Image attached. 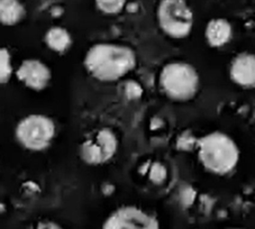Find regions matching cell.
<instances>
[{"mask_svg":"<svg viewBox=\"0 0 255 229\" xmlns=\"http://www.w3.org/2000/svg\"><path fill=\"white\" fill-rule=\"evenodd\" d=\"M16 77L20 82L32 90L41 91L51 81V71L42 61L25 60L16 71Z\"/></svg>","mask_w":255,"mask_h":229,"instance_id":"cell-8","label":"cell"},{"mask_svg":"<svg viewBox=\"0 0 255 229\" xmlns=\"http://www.w3.org/2000/svg\"><path fill=\"white\" fill-rule=\"evenodd\" d=\"M16 138L29 151H43L55 135L54 122L44 114H29L23 118L15 130Z\"/></svg>","mask_w":255,"mask_h":229,"instance_id":"cell-5","label":"cell"},{"mask_svg":"<svg viewBox=\"0 0 255 229\" xmlns=\"http://www.w3.org/2000/svg\"><path fill=\"white\" fill-rule=\"evenodd\" d=\"M83 64L92 78L103 82H113L125 77L135 68L136 55L128 46L99 43L88 50Z\"/></svg>","mask_w":255,"mask_h":229,"instance_id":"cell-1","label":"cell"},{"mask_svg":"<svg viewBox=\"0 0 255 229\" xmlns=\"http://www.w3.org/2000/svg\"><path fill=\"white\" fill-rule=\"evenodd\" d=\"M103 229H160L154 216L135 206H124L108 216Z\"/></svg>","mask_w":255,"mask_h":229,"instance_id":"cell-7","label":"cell"},{"mask_svg":"<svg viewBox=\"0 0 255 229\" xmlns=\"http://www.w3.org/2000/svg\"><path fill=\"white\" fill-rule=\"evenodd\" d=\"M200 79L197 70L186 62L164 65L160 74V86L170 99L189 101L199 90Z\"/></svg>","mask_w":255,"mask_h":229,"instance_id":"cell-3","label":"cell"},{"mask_svg":"<svg viewBox=\"0 0 255 229\" xmlns=\"http://www.w3.org/2000/svg\"><path fill=\"white\" fill-rule=\"evenodd\" d=\"M34 229H63L58 223L51 222V220H43L37 223Z\"/></svg>","mask_w":255,"mask_h":229,"instance_id":"cell-15","label":"cell"},{"mask_svg":"<svg viewBox=\"0 0 255 229\" xmlns=\"http://www.w3.org/2000/svg\"><path fill=\"white\" fill-rule=\"evenodd\" d=\"M198 158L210 173L226 175L239 164L240 148L231 136L213 131L198 140Z\"/></svg>","mask_w":255,"mask_h":229,"instance_id":"cell-2","label":"cell"},{"mask_svg":"<svg viewBox=\"0 0 255 229\" xmlns=\"http://www.w3.org/2000/svg\"><path fill=\"white\" fill-rule=\"evenodd\" d=\"M24 17L25 8L19 0H0V20L3 25H16Z\"/></svg>","mask_w":255,"mask_h":229,"instance_id":"cell-11","label":"cell"},{"mask_svg":"<svg viewBox=\"0 0 255 229\" xmlns=\"http://www.w3.org/2000/svg\"><path fill=\"white\" fill-rule=\"evenodd\" d=\"M157 23L168 36L181 39L193 27V11L186 0H161L156 10Z\"/></svg>","mask_w":255,"mask_h":229,"instance_id":"cell-4","label":"cell"},{"mask_svg":"<svg viewBox=\"0 0 255 229\" xmlns=\"http://www.w3.org/2000/svg\"><path fill=\"white\" fill-rule=\"evenodd\" d=\"M11 71L10 65V55L6 48H1V83H5L9 80Z\"/></svg>","mask_w":255,"mask_h":229,"instance_id":"cell-14","label":"cell"},{"mask_svg":"<svg viewBox=\"0 0 255 229\" xmlns=\"http://www.w3.org/2000/svg\"><path fill=\"white\" fill-rule=\"evenodd\" d=\"M233 229H241V228H233Z\"/></svg>","mask_w":255,"mask_h":229,"instance_id":"cell-16","label":"cell"},{"mask_svg":"<svg viewBox=\"0 0 255 229\" xmlns=\"http://www.w3.org/2000/svg\"><path fill=\"white\" fill-rule=\"evenodd\" d=\"M233 37V27L225 18L210 19L205 29V38L212 47H222L230 43Z\"/></svg>","mask_w":255,"mask_h":229,"instance_id":"cell-10","label":"cell"},{"mask_svg":"<svg viewBox=\"0 0 255 229\" xmlns=\"http://www.w3.org/2000/svg\"><path fill=\"white\" fill-rule=\"evenodd\" d=\"M98 9L107 15H115L121 12L125 6L126 0H95Z\"/></svg>","mask_w":255,"mask_h":229,"instance_id":"cell-13","label":"cell"},{"mask_svg":"<svg viewBox=\"0 0 255 229\" xmlns=\"http://www.w3.org/2000/svg\"><path fill=\"white\" fill-rule=\"evenodd\" d=\"M46 45L56 53H64L71 46V35L63 27H52L45 35Z\"/></svg>","mask_w":255,"mask_h":229,"instance_id":"cell-12","label":"cell"},{"mask_svg":"<svg viewBox=\"0 0 255 229\" xmlns=\"http://www.w3.org/2000/svg\"><path fill=\"white\" fill-rule=\"evenodd\" d=\"M117 144L116 136L111 129L97 130L81 144L80 155L88 164H103L115 155Z\"/></svg>","mask_w":255,"mask_h":229,"instance_id":"cell-6","label":"cell"},{"mask_svg":"<svg viewBox=\"0 0 255 229\" xmlns=\"http://www.w3.org/2000/svg\"><path fill=\"white\" fill-rule=\"evenodd\" d=\"M230 77L235 85L244 89H255V54L243 52L233 59Z\"/></svg>","mask_w":255,"mask_h":229,"instance_id":"cell-9","label":"cell"}]
</instances>
